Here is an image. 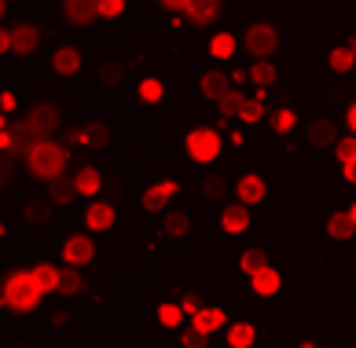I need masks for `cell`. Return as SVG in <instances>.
Instances as JSON below:
<instances>
[{"label":"cell","mask_w":356,"mask_h":348,"mask_svg":"<svg viewBox=\"0 0 356 348\" xmlns=\"http://www.w3.org/2000/svg\"><path fill=\"white\" fill-rule=\"evenodd\" d=\"M188 154L195 162H213L220 154V136L213 129H191L188 132Z\"/></svg>","instance_id":"obj_5"},{"label":"cell","mask_w":356,"mask_h":348,"mask_svg":"<svg viewBox=\"0 0 356 348\" xmlns=\"http://www.w3.org/2000/svg\"><path fill=\"white\" fill-rule=\"evenodd\" d=\"M85 224L92 227V231H107V227H114V206H107V202L88 206V213H85Z\"/></svg>","instance_id":"obj_14"},{"label":"cell","mask_w":356,"mask_h":348,"mask_svg":"<svg viewBox=\"0 0 356 348\" xmlns=\"http://www.w3.org/2000/svg\"><path fill=\"white\" fill-rule=\"evenodd\" d=\"M239 267H243L246 275H257L261 267H268V257H265L261 249H246L243 257H239Z\"/></svg>","instance_id":"obj_25"},{"label":"cell","mask_w":356,"mask_h":348,"mask_svg":"<svg viewBox=\"0 0 356 348\" xmlns=\"http://www.w3.org/2000/svg\"><path fill=\"white\" fill-rule=\"evenodd\" d=\"M188 4L191 0H162V8H169V11H188Z\"/></svg>","instance_id":"obj_43"},{"label":"cell","mask_w":356,"mask_h":348,"mask_svg":"<svg viewBox=\"0 0 356 348\" xmlns=\"http://www.w3.org/2000/svg\"><path fill=\"white\" fill-rule=\"evenodd\" d=\"M265 198V180L261 176H243L239 180V202L243 206H257Z\"/></svg>","instance_id":"obj_19"},{"label":"cell","mask_w":356,"mask_h":348,"mask_svg":"<svg viewBox=\"0 0 356 348\" xmlns=\"http://www.w3.org/2000/svg\"><path fill=\"white\" fill-rule=\"evenodd\" d=\"M22 217H26V224H48L51 206H48V202H30V206L22 209Z\"/></svg>","instance_id":"obj_32"},{"label":"cell","mask_w":356,"mask_h":348,"mask_svg":"<svg viewBox=\"0 0 356 348\" xmlns=\"http://www.w3.org/2000/svg\"><path fill=\"white\" fill-rule=\"evenodd\" d=\"M26 165H30L33 176L56 180V176H63V169H67V147H59L51 140H37V143L26 147Z\"/></svg>","instance_id":"obj_1"},{"label":"cell","mask_w":356,"mask_h":348,"mask_svg":"<svg viewBox=\"0 0 356 348\" xmlns=\"http://www.w3.org/2000/svg\"><path fill=\"white\" fill-rule=\"evenodd\" d=\"M122 66H118V63H107V66H103V70H99V81L103 85H118V81H122Z\"/></svg>","instance_id":"obj_40"},{"label":"cell","mask_w":356,"mask_h":348,"mask_svg":"<svg viewBox=\"0 0 356 348\" xmlns=\"http://www.w3.org/2000/svg\"><path fill=\"white\" fill-rule=\"evenodd\" d=\"M349 129H353V136H356V103L349 106Z\"/></svg>","instance_id":"obj_46"},{"label":"cell","mask_w":356,"mask_h":348,"mask_svg":"<svg viewBox=\"0 0 356 348\" xmlns=\"http://www.w3.org/2000/svg\"><path fill=\"white\" fill-rule=\"evenodd\" d=\"M188 227H191V220L184 217V213H169V217H165V227H162V231H165L169 238H184V235H188Z\"/></svg>","instance_id":"obj_28"},{"label":"cell","mask_w":356,"mask_h":348,"mask_svg":"<svg viewBox=\"0 0 356 348\" xmlns=\"http://www.w3.org/2000/svg\"><path fill=\"white\" fill-rule=\"evenodd\" d=\"M37 44H41V30L37 26H15L11 30V51L30 56V51H37Z\"/></svg>","instance_id":"obj_8"},{"label":"cell","mask_w":356,"mask_h":348,"mask_svg":"<svg viewBox=\"0 0 356 348\" xmlns=\"http://www.w3.org/2000/svg\"><path fill=\"white\" fill-rule=\"evenodd\" d=\"M334 154L341 158V165H349V162H356V136H346V140H338V147H334Z\"/></svg>","instance_id":"obj_35"},{"label":"cell","mask_w":356,"mask_h":348,"mask_svg":"<svg viewBox=\"0 0 356 348\" xmlns=\"http://www.w3.org/2000/svg\"><path fill=\"white\" fill-rule=\"evenodd\" d=\"M246 51L254 59H268L275 48H280V33H275V26H268V22H257V26H250L246 30Z\"/></svg>","instance_id":"obj_4"},{"label":"cell","mask_w":356,"mask_h":348,"mask_svg":"<svg viewBox=\"0 0 356 348\" xmlns=\"http://www.w3.org/2000/svg\"><path fill=\"white\" fill-rule=\"evenodd\" d=\"M224 191H228V187H224L220 176H206V180H202V194H206V198H220Z\"/></svg>","instance_id":"obj_38"},{"label":"cell","mask_w":356,"mask_h":348,"mask_svg":"<svg viewBox=\"0 0 356 348\" xmlns=\"http://www.w3.org/2000/svg\"><path fill=\"white\" fill-rule=\"evenodd\" d=\"M209 51H213L217 59H232V51H235V37H232V33H217L213 41H209Z\"/></svg>","instance_id":"obj_30"},{"label":"cell","mask_w":356,"mask_h":348,"mask_svg":"<svg viewBox=\"0 0 356 348\" xmlns=\"http://www.w3.org/2000/svg\"><path fill=\"white\" fill-rule=\"evenodd\" d=\"M349 217H353V220H356V202H353V209H349Z\"/></svg>","instance_id":"obj_48"},{"label":"cell","mask_w":356,"mask_h":348,"mask_svg":"<svg viewBox=\"0 0 356 348\" xmlns=\"http://www.w3.org/2000/svg\"><path fill=\"white\" fill-rule=\"evenodd\" d=\"M224 323H228V319H224L220 308H202L199 315H191V326L202 330V333H213V330H220Z\"/></svg>","instance_id":"obj_18"},{"label":"cell","mask_w":356,"mask_h":348,"mask_svg":"<svg viewBox=\"0 0 356 348\" xmlns=\"http://www.w3.org/2000/svg\"><path fill=\"white\" fill-rule=\"evenodd\" d=\"M349 51H353V59H356V37H353V41H349Z\"/></svg>","instance_id":"obj_47"},{"label":"cell","mask_w":356,"mask_h":348,"mask_svg":"<svg viewBox=\"0 0 356 348\" xmlns=\"http://www.w3.org/2000/svg\"><path fill=\"white\" fill-rule=\"evenodd\" d=\"M220 15V0H191L188 4V19L195 26H206V22H213Z\"/></svg>","instance_id":"obj_13"},{"label":"cell","mask_w":356,"mask_h":348,"mask_svg":"<svg viewBox=\"0 0 356 348\" xmlns=\"http://www.w3.org/2000/svg\"><path fill=\"white\" fill-rule=\"evenodd\" d=\"M305 136H309L312 147H338V129H334L331 117H320V122H312Z\"/></svg>","instance_id":"obj_9"},{"label":"cell","mask_w":356,"mask_h":348,"mask_svg":"<svg viewBox=\"0 0 356 348\" xmlns=\"http://www.w3.org/2000/svg\"><path fill=\"white\" fill-rule=\"evenodd\" d=\"M0 106H4V114H11V110H15V96L4 92V96H0Z\"/></svg>","instance_id":"obj_44"},{"label":"cell","mask_w":356,"mask_h":348,"mask_svg":"<svg viewBox=\"0 0 356 348\" xmlns=\"http://www.w3.org/2000/svg\"><path fill=\"white\" fill-rule=\"evenodd\" d=\"M74 180H77V191H81V194H96V191H99V183H103V180H99V172L92 169V165L81 169Z\"/></svg>","instance_id":"obj_26"},{"label":"cell","mask_w":356,"mask_h":348,"mask_svg":"<svg viewBox=\"0 0 356 348\" xmlns=\"http://www.w3.org/2000/svg\"><path fill=\"white\" fill-rule=\"evenodd\" d=\"M162 92H165L162 81H158V77H147V81L140 85V99L143 103H158V99H162Z\"/></svg>","instance_id":"obj_33"},{"label":"cell","mask_w":356,"mask_h":348,"mask_svg":"<svg viewBox=\"0 0 356 348\" xmlns=\"http://www.w3.org/2000/svg\"><path fill=\"white\" fill-rule=\"evenodd\" d=\"M243 103H246V96H243L239 88H232V92H228V96H224V99H220L217 106H220V114H224V117H239Z\"/></svg>","instance_id":"obj_27"},{"label":"cell","mask_w":356,"mask_h":348,"mask_svg":"<svg viewBox=\"0 0 356 348\" xmlns=\"http://www.w3.org/2000/svg\"><path fill=\"white\" fill-rule=\"evenodd\" d=\"M51 70L63 74V77L81 70V56H77V48H59V51H56V59H51Z\"/></svg>","instance_id":"obj_20"},{"label":"cell","mask_w":356,"mask_h":348,"mask_svg":"<svg viewBox=\"0 0 356 348\" xmlns=\"http://www.w3.org/2000/svg\"><path fill=\"white\" fill-rule=\"evenodd\" d=\"M173 194H177V183L173 180H165V183H158V187H147V194H143V209H151V213L165 209V202Z\"/></svg>","instance_id":"obj_12"},{"label":"cell","mask_w":356,"mask_h":348,"mask_svg":"<svg viewBox=\"0 0 356 348\" xmlns=\"http://www.w3.org/2000/svg\"><path fill=\"white\" fill-rule=\"evenodd\" d=\"M353 66H356V59H353L349 48H334V51H331V70H334V74H349Z\"/></svg>","instance_id":"obj_31"},{"label":"cell","mask_w":356,"mask_h":348,"mask_svg":"<svg viewBox=\"0 0 356 348\" xmlns=\"http://www.w3.org/2000/svg\"><path fill=\"white\" fill-rule=\"evenodd\" d=\"M81 140H85L88 147H96V151H103V147L111 143V129H107V125H99V122H92V125L81 132Z\"/></svg>","instance_id":"obj_23"},{"label":"cell","mask_w":356,"mask_h":348,"mask_svg":"<svg viewBox=\"0 0 356 348\" xmlns=\"http://www.w3.org/2000/svg\"><path fill=\"white\" fill-rule=\"evenodd\" d=\"M96 257V242H92L88 235H70L67 242H63V260L70 267H81V264H92Z\"/></svg>","instance_id":"obj_6"},{"label":"cell","mask_w":356,"mask_h":348,"mask_svg":"<svg viewBox=\"0 0 356 348\" xmlns=\"http://www.w3.org/2000/svg\"><path fill=\"white\" fill-rule=\"evenodd\" d=\"M74 194H81L77 191V180H67V176H56V180H48V202H70Z\"/></svg>","instance_id":"obj_17"},{"label":"cell","mask_w":356,"mask_h":348,"mask_svg":"<svg viewBox=\"0 0 356 348\" xmlns=\"http://www.w3.org/2000/svg\"><path fill=\"white\" fill-rule=\"evenodd\" d=\"M206 341H209V333H202V330H184V348H206Z\"/></svg>","instance_id":"obj_39"},{"label":"cell","mask_w":356,"mask_h":348,"mask_svg":"<svg viewBox=\"0 0 356 348\" xmlns=\"http://www.w3.org/2000/svg\"><path fill=\"white\" fill-rule=\"evenodd\" d=\"M220 224H224V231H232V235H243L246 227H250V209L239 202V206H228L224 209V217H220Z\"/></svg>","instance_id":"obj_15"},{"label":"cell","mask_w":356,"mask_h":348,"mask_svg":"<svg viewBox=\"0 0 356 348\" xmlns=\"http://www.w3.org/2000/svg\"><path fill=\"white\" fill-rule=\"evenodd\" d=\"M184 312H188V315H199L202 312V301H199V293H184Z\"/></svg>","instance_id":"obj_42"},{"label":"cell","mask_w":356,"mask_h":348,"mask_svg":"<svg viewBox=\"0 0 356 348\" xmlns=\"http://www.w3.org/2000/svg\"><path fill=\"white\" fill-rule=\"evenodd\" d=\"M22 125H26V132H30L33 143L44 140V136H51V132L59 129V106H56V103H37Z\"/></svg>","instance_id":"obj_3"},{"label":"cell","mask_w":356,"mask_h":348,"mask_svg":"<svg viewBox=\"0 0 356 348\" xmlns=\"http://www.w3.org/2000/svg\"><path fill=\"white\" fill-rule=\"evenodd\" d=\"M346 180H349V183H356V162H349V165H346Z\"/></svg>","instance_id":"obj_45"},{"label":"cell","mask_w":356,"mask_h":348,"mask_svg":"<svg viewBox=\"0 0 356 348\" xmlns=\"http://www.w3.org/2000/svg\"><path fill=\"white\" fill-rule=\"evenodd\" d=\"M158 319H162V326H180L184 308L180 304H162V308H158Z\"/></svg>","instance_id":"obj_34"},{"label":"cell","mask_w":356,"mask_h":348,"mask_svg":"<svg viewBox=\"0 0 356 348\" xmlns=\"http://www.w3.org/2000/svg\"><path fill=\"white\" fill-rule=\"evenodd\" d=\"M232 92V81H228V74H220V70H209L206 77H202V96L206 99H224Z\"/></svg>","instance_id":"obj_11"},{"label":"cell","mask_w":356,"mask_h":348,"mask_svg":"<svg viewBox=\"0 0 356 348\" xmlns=\"http://www.w3.org/2000/svg\"><path fill=\"white\" fill-rule=\"evenodd\" d=\"M41 286H37V279L33 272H15V275H8V283H4V304L8 308H15V312H33L37 304H41Z\"/></svg>","instance_id":"obj_2"},{"label":"cell","mask_w":356,"mask_h":348,"mask_svg":"<svg viewBox=\"0 0 356 348\" xmlns=\"http://www.w3.org/2000/svg\"><path fill=\"white\" fill-rule=\"evenodd\" d=\"M327 235L338 238V242H346V238L356 235V220L349 213H331V220H327Z\"/></svg>","instance_id":"obj_16"},{"label":"cell","mask_w":356,"mask_h":348,"mask_svg":"<svg viewBox=\"0 0 356 348\" xmlns=\"http://www.w3.org/2000/svg\"><path fill=\"white\" fill-rule=\"evenodd\" d=\"M63 15L77 26H88L99 15V0H63Z\"/></svg>","instance_id":"obj_7"},{"label":"cell","mask_w":356,"mask_h":348,"mask_svg":"<svg viewBox=\"0 0 356 348\" xmlns=\"http://www.w3.org/2000/svg\"><path fill=\"white\" fill-rule=\"evenodd\" d=\"M56 293H63V297H74V293H81V275L74 272V267H67V272L59 275V290Z\"/></svg>","instance_id":"obj_29"},{"label":"cell","mask_w":356,"mask_h":348,"mask_svg":"<svg viewBox=\"0 0 356 348\" xmlns=\"http://www.w3.org/2000/svg\"><path fill=\"white\" fill-rule=\"evenodd\" d=\"M250 81L261 85V88H268V85L275 81V66H272L268 59H257L254 66H250Z\"/></svg>","instance_id":"obj_24"},{"label":"cell","mask_w":356,"mask_h":348,"mask_svg":"<svg viewBox=\"0 0 356 348\" xmlns=\"http://www.w3.org/2000/svg\"><path fill=\"white\" fill-rule=\"evenodd\" d=\"M294 122H298L294 110H275V114H272V129H275V132H290V129H294Z\"/></svg>","instance_id":"obj_37"},{"label":"cell","mask_w":356,"mask_h":348,"mask_svg":"<svg viewBox=\"0 0 356 348\" xmlns=\"http://www.w3.org/2000/svg\"><path fill=\"white\" fill-rule=\"evenodd\" d=\"M250 283H254V293L257 297H272V293H280V286H283V279H280V272L268 264V267H261L257 275H250Z\"/></svg>","instance_id":"obj_10"},{"label":"cell","mask_w":356,"mask_h":348,"mask_svg":"<svg viewBox=\"0 0 356 348\" xmlns=\"http://www.w3.org/2000/svg\"><path fill=\"white\" fill-rule=\"evenodd\" d=\"M239 117H243L246 125H254V122H261V117H265V106H261L257 99H246L243 110H239Z\"/></svg>","instance_id":"obj_36"},{"label":"cell","mask_w":356,"mask_h":348,"mask_svg":"<svg viewBox=\"0 0 356 348\" xmlns=\"http://www.w3.org/2000/svg\"><path fill=\"white\" fill-rule=\"evenodd\" d=\"M59 267H51V264H37L33 267V279H37V286H41L44 293H56L59 290Z\"/></svg>","instance_id":"obj_21"},{"label":"cell","mask_w":356,"mask_h":348,"mask_svg":"<svg viewBox=\"0 0 356 348\" xmlns=\"http://www.w3.org/2000/svg\"><path fill=\"white\" fill-rule=\"evenodd\" d=\"M254 338H257V330L250 326V323H235L228 330V345L232 348H250V345H254Z\"/></svg>","instance_id":"obj_22"},{"label":"cell","mask_w":356,"mask_h":348,"mask_svg":"<svg viewBox=\"0 0 356 348\" xmlns=\"http://www.w3.org/2000/svg\"><path fill=\"white\" fill-rule=\"evenodd\" d=\"M122 8H125V0H99V15L103 19H118Z\"/></svg>","instance_id":"obj_41"}]
</instances>
